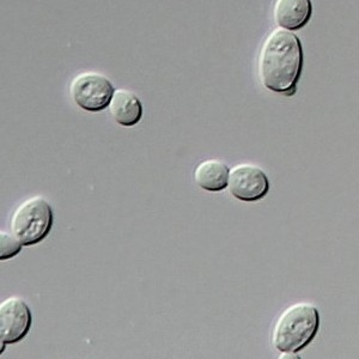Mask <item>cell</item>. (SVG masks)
<instances>
[{
  "label": "cell",
  "instance_id": "obj_2",
  "mask_svg": "<svg viewBox=\"0 0 359 359\" xmlns=\"http://www.w3.org/2000/svg\"><path fill=\"white\" fill-rule=\"evenodd\" d=\"M320 314L311 303H294L279 315L272 330V344L282 353H296L309 345L318 333Z\"/></svg>",
  "mask_w": 359,
  "mask_h": 359
},
{
  "label": "cell",
  "instance_id": "obj_6",
  "mask_svg": "<svg viewBox=\"0 0 359 359\" xmlns=\"http://www.w3.org/2000/svg\"><path fill=\"white\" fill-rule=\"evenodd\" d=\"M228 188L230 194L238 201H260L269 193V177L255 164H236L229 172Z\"/></svg>",
  "mask_w": 359,
  "mask_h": 359
},
{
  "label": "cell",
  "instance_id": "obj_4",
  "mask_svg": "<svg viewBox=\"0 0 359 359\" xmlns=\"http://www.w3.org/2000/svg\"><path fill=\"white\" fill-rule=\"evenodd\" d=\"M114 90L109 78L94 71L77 74L69 84V95L76 106L91 113L108 108Z\"/></svg>",
  "mask_w": 359,
  "mask_h": 359
},
{
  "label": "cell",
  "instance_id": "obj_1",
  "mask_svg": "<svg viewBox=\"0 0 359 359\" xmlns=\"http://www.w3.org/2000/svg\"><path fill=\"white\" fill-rule=\"evenodd\" d=\"M303 66V49L297 35L274 29L262 43L259 55V77L262 86L277 94L292 96Z\"/></svg>",
  "mask_w": 359,
  "mask_h": 359
},
{
  "label": "cell",
  "instance_id": "obj_9",
  "mask_svg": "<svg viewBox=\"0 0 359 359\" xmlns=\"http://www.w3.org/2000/svg\"><path fill=\"white\" fill-rule=\"evenodd\" d=\"M228 165L222 159L208 158L196 165L193 172L196 184L208 192H221L228 188Z\"/></svg>",
  "mask_w": 359,
  "mask_h": 359
},
{
  "label": "cell",
  "instance_id": "obj_10",
  "mask_svg": "<svg viewBox=\"0 0 359 359\" xmlns=\"http://www.w3.org/2000/svg\"><path fill=\"white\" fill-rule=\"evenodd\" d=\"M23 247L21 240L11 231L8 233L6 230H1L0 233V260L6 262L11 257H16L20 254Z\"/></svg>",
  "mask_w": 359,
  "mask_h": 359
},
{
  "label": "cell",
  "instance_id": "obj_7",
  "mask_svg": "<svg viewBox=\"0 0 359 359\" xmlns=\"http://www.w3.org/2000/svg\"><path fill=\"white\" fill-rule=\"evenodd\" d=\"M313 13L311 0H277L274 4V21L279 28L294 32L303 28Z\"/></svg>",
  "mask_w": 359,
  "mask_h": 359
},
{
  "label": "cell",
  "instance_id": "obj_3",
  "mask_svg": "<svg viewBox=\"0 0 359 359\" xmlns=\"http://www.w3.org/2000/svg\"><path fill=\"white\" fill-rule=\"evenodd\" d=\"M53 226V210L41 196L22 201L10 217V230L21 240L23 245L43 241Z\"/></svg>",
  "mask_w": 359,
  "mask_h": 359
},
{
  "label": "cell",
  "instance_id": "obj_8",
  "mask_svg": "<svg viewBox=\"0 0 359 359\" xmlns=\"http://www.w3.org/2000/svg\"><path fill=\"white\" fill-rule=\"evenodd\" d=\"M115 123L133 127L143 118V104L138 96L127 89H115L108 106Z\"/></svg>",
  "mask_w": 359,
  "mask_h": 359
},
{
  "label": "cell",
  "instance_id": "obj_5",
  "mask_svg": "<svg viewBox=\"0 0 359 359\" xmlns=\"http://www.w3.org/2000/svg\"><path fill=\"white\" fill-rule=\"evenodd\" d=\"M33 323V314L20 296L5 298L0 303V339L1 352L6 344H16L27 337Z\"/></svg>",
  "mask_w": 359,
  "mask_h": 359
}]
</instances>
